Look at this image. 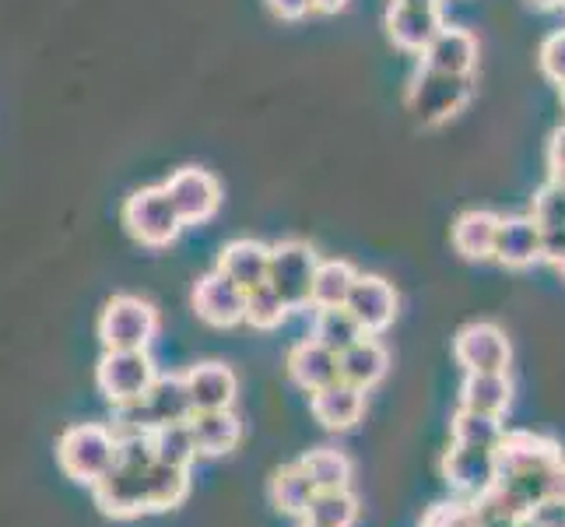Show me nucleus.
I'll return each instance as SVG.
<instances>
[{"label": "nucleus", "instance_id": "nucleus-1", "mask_svg": "<svg viewBox=\"0 0 565 527\" xmlns=\"http://www.w3.org/2000/svg\"><path fill=\"white\" fill-rule=\"evenodd\" d=\"M116 457V436L109 425L99 422H77L64 429L61 443H56V461H61L64 475L77 485H92L99 482Z\"/></svg>", "mask_w": 565, "mask_h": 527}, {"label": "nucleus", "instance_id": "nucleus-2", "mask_svg": "<svg viewBox=\"0 0 565 527\" xmlns=\"http://www.w3.org/2000/svg\"><path fill=\"white\" fill-rule=\"evenodd\" d=\"M471 103V77L418 67L407 88V109L422 127H439Z\"/></svg>", "mask_w": 565, "mask_h": 527}, {"label": "nucleus", "instance_id": "nucleus-3", "mask_svg": "<svg viewBox=\"0 0 565 527\" xmlns=\"http://www.w3.org/2000/svg\"><path fill=\"white\" fill-rule=\"evenodd\" d=\"M124 225L145 246H169L180 240L183 222L172 208L166 187H141L124 201Z\"/></svg>", "mask_w": 565, "mask_h": 527}, {"label": "nucleus", "instance_id": "nucleus-4", "mask_svg": "<svg viewBox=\"0 0 565 527\" xmlns=\"http://www.w3.org/2000/svg\"><path fill=\"white\" fill-rule=\"evenodd\" d=\"M154 377H159V369H154L148 348H106L99 369H95V383L109 404L141 401Z\"/></svg>", "mask_w": 565, "mask_h": 527}, {"label": "nucleus", "instance_id": "nucleus-5", "mask_svg": "<svg viewBox=\"0 0 565 527\" xmlns=\"http://www.w3.org/2000/svg\"><path fill=\"white\" fill-rule=\"evenodd\" d=\"M320 253L302 240H281L270 246L267 285L288 303V309L309 306V288H313Z\"/></svg>", "mask_w": 565, "mask_h": 527}, {"label": "nucleus", "instance_id": "nucleus-6", "mask_svg": "<svg viewBox=\"0 0 565 527\" xmlns=\"http://www.w3.org/2000/svg\"><path fill=\"white\" fill-rule=\"evenodd\" d=\"M159 335V309L141 296H113L103 306L99 338L106 348H151Z\"/></svg>", "mask_w": 565, "mask_h": 527}, {"label": "nucleus", "instance_id": "nucleus-7", "mask_svg": "<svg viewBox=\"0 0 565 527\" xmlns=\"http://www.w3.org/2000/svg\"><path fill=\"white\" fill-rule=\"evenodd\" d=\"M95 506L113 520H134L148 510V467L113 461L109 472L92 485Z\"/></svg>", "mask_w": 565, "mask_h": 527}, {"label": "nucleus", "instance_id": "nucleus-8", "mask_svg": "<svg viewBox=\"0 0 565 527\" xmlns=\"http://www.w3.org/2000/svg\"><path fill=\"white\" fill-rule=\"evenodd\" d=\"M454 356L463 366V373H510L513 345L499 324L478 320L457 330Z\"/></svg>", "mask_w": 565, "mask_h": 527}, {"label": "nucleus", "instance_id": "nucleus-9", "mask_svg": "<svg viewBox=\"0 0 565 527\" xmlns=\"http://www.w3.org/2000/svg\"><path fill=\"white\" fill-rule=\"evenodd\" d=\"M162 187H166L169 201H172V208H177L183 225H201V222L214 219V211H218V204H222L218 180H214L207 169H198V166L177 169Z\"/></svg>", "mask_w": 565, "mask_h": 527}, {"label": "nucleus", "instance_id": "nucleus-10", "mask_svg": "<svg viewBox=\"0 0 565 527\" xmlns=\"http://www.w3.org/2000/svg\"><path fill=\"white\" fill-rule=\"evenodd\" d=\"M397 306H401L397 288L383 275H355L352 292H348V299H344V309L355 317L362 335H369V338L383 335V330L394 324Z\"/></svg>", "mask_w": 565, "mask_h": 527}, {"label": "nucleus", "instance_id": "nucleus-11", "mask_svg": "<svg viewBox=\"0 0 565 527\" xmlns=\"http://www.w3.org/2000/svg\"><path fill=\"white\" fill-rule=\"evenodd\" d=\"M190 303H193V314L207 327H236L243 324V314H246V292L232 278H225L218 267L198 278Z\"/></svg>", "mask_w": 565, "mask_h": 527}, {"label": "nucleus", "instance_id": "nucleus-12", "mask_svg": "<svg viewBox=\"0 0 565 527\" xmlns=\"http://www.w3.org/2000/svg\"><path fill=\"white\" fill-rule=\"evenodd\" d=\"M443 478L467 499L484 496L495 485V454L492 451H475V446H450L443 454Z\"/></svg>", "mask_w": 565, "mask_h": 527}, {"label": "nucleus", "instance_id": "nucleus-13", "mask_svg": "<svg viewBox=\"0 0 565 527\" xmlns=\"http://www.w3.org/2000/svg\"><path fill=\"white\" fill-rule=\"evenodd\" d=\"M193 412H218L232 408L239 394V377L225 362H198L183 373Z\"/></svg>", "mask_w": 565, "mask_h": 527}, {"label": "nucleus", "instance_id": "nucleus-14", "mask_svg": "<svg viewBox=\"0 0 565 527\" xmlns=\"http://www.w3.org/2000/svg\"><path fill=\"white\" fill-rule=\"evenodd\" d=\"M309 412H313V419L327 433H348V429H355L365 415V390L344 380H334L330 387L309 394Z\"/></svg>", "mask_w": 565, "mask_h": 527}, {"label": "nucleus", "instance_id": "nucleus-15", "mask_svg": "<svg viewBox=\"0 0 565 527\" xmlns=\"http://www.w3.org/2000/svg\"><path fill=\"white\" fill-rule=\"evenodd\" d=\"M443 29L439 8L428 4H390L386 11V35L394 39V46L407 50V53H425V46L433 43Z\"/></svg>", "mask_w": 565, "mask_h": 527}, {"label": "nucleus", "instance_id": "nucleus-16", "mask_svg": "<svg viewBox=\"0 0 565 527\" xmlns=\"http://www.w3.org/2000/svg\"><path fill=\"white\" fill-rule=\"evenodd\" d=\"M198 457H225L239 446L243 440V419L232 408H218V412H193L186 419Z\"/></svg>", "mask_w": 565, "mask_h": 527}, {"label": "nucleus", "instance_id": "nucleus-17", "mask_svg": "<svg viewBox=\"0 0 565 527\" xmlns=\"http://www.w3.org/2000/svg\"><path fill=\"white\" fill-rule=\"evenodd\" d=\"M492 261H499L502 267H516V271L541 261V225L531 219V214L499 219Z\"/></svg>", "mask_w": 565, "mask_h": 527}, {"label": "nucleus", "instance_id": "nucleus-18", "mask_svg": "<svg viewBox=\"0 0 565 527\" xmlns=\"http://www.w3.org/2000/svg\"><path fill=\"white\" fill-rule=\"evenodd\" d=\"M475 64H478V39L467 29H446L443 25L439 35L422 53V67H433V71H443V74L471 77Z\"/></svg>", "mask_w": 565, "mask_h": 527}, {"label": "nucleus", "instance_id": "nucleus-19", "mask_svg": "<svg viewBox=\"0 0 565 527\" xmlns=\"http://www.w3.org/2000/svg\"><path fill=\"white\" fill-rule=\"evenodd\" d=\"M288 377L306 394H313V390H323L338 380V356L320 341L306 338L288 351Z\"/></svg>", "mask_w": 565, "mask_h": 527}, {"label": "nucleus", "instance_id": "nucleus-20", "mask_svg": "<svg viewBox=\"0 0 565 527\" xmlns=\"http://www.w3.org/2000/svg\"><path fill=\"white\" fill-rule=\"evenodd\" d=\"M141 412L148 419V429H159L169 422H186L193 415V404L186 394L183 373L154 377V383L145 390V398H141Z\"/></svg>", "mask_w": 565, "mask_h": 527}, {"label": "nucleus", "instance_id": "nucleus-21", "mask_svg": "<svg viewBox=\"0 0 565 527\" xmlns=\"http://www.w3.org/2000/svg\"><path fill=\"white\" fill-rule=\"evenodd\" d=\"M390 369V351L376 338H359L352 348H344L338 356V380L352 383L359 390H373Z\"/></svg>", "mask_w": 565, "mask_h": 527}, {"label": "nucleus", "instance_id": "nucleus-22", "mask_svg": "<svg viewBox=\"0 0 565 527\" xmlns=\"http://www.w3.org/2000/svg\"><path fill=\"white\" fill-rule=\"evenodd\" d=\"M267 264H270V246L257 240H232L218 253V271L236 282L243 292L267 282Z\"/></svg>", "mask_w": 565, "mask_h": 527}, {"label": "nucleus", "instance_id": "nucleus-23", "mask_svg": "<svg viewBox=\"0 0 565 527\" xmlns=\"http://www.w3.org/2000/svg\"><path fill=\"white\" fill-rule=\"evenodd\" d=\"M513 404L510 373H467L460 383V408L484 415H505Z\"/></svg>", "mask_w": 565, "mask_h": 527}, {"label": "nucleus", "instance_id": "nucleus-24", "mask_svg": "<svg viewBox=\"0 0 565 527\" xmlns=\"http://www.w3.org/2000/svg\"><path fill=\"white\" fill-rule=\"evenodd\" d=\"M495 232H499V214L495 211H463L454 222V246L463 261H492L495 250Z\"/></svg>", "mask_w": 565, "mask_h": 527}, {"label": "nucleus", "instance_id": "nucleus-25", "mask_svg": "<svg viewBox=\"0 0 565 527\" xmlns=\"http://www.w3.org/2000/svg\"><path fill=\"white\" fill-rule=\"evenodd\" d=\"M313 482L302 472V464H285L278 467L275 475H270V485H267V496H270V506H275L278 514L285 517H302L309 499H313Z\"/></svg>", "mask_w": 565, "mask_h": 527}, {"label": "nucleus", "instance_id": "nucleus-26", "mask_svg": "<svg viewBox=\"0 0 565 527\" xmlns=\"http://www.w3.org/2000/svg\"><path fill=\"white\" fill-rule=\"evenodd\" d=\"M186 496H190V467L162 464V461L148 464V510L151 514L177 510Z\"/></svg>", "mask_w": 565, "mask_h": 527}, {"label": "nucleus", "instance_id": "nucleus-27", "mask_svg": "<svg viewBox=\"0 0 565 527\" xmlns=\"http://www.w3.org/2000/svg\"><path fill=\"white\" fill-rule=\"evenodd\" d=\"M302 472L313 482V489H352V475H355V464L344 451H334V446H317L309 451L302 461Z\"/></svg>", "mask_w": 565, "mask_h": 527}, {"label": "nucleus", "instance_id": "nucleus-28", "mask_svg": "<svg viewBox=\"0 0 565 527\" xmlns=\"http://www.w3.org/2000/svg\"><path fill=\"white\" fill-rule=\"evenodd\" d=\"M355 275H359V271L348 261H320L317 275H313V288H309V306H313V309H338V306H344Z\"/></svg>", "mask_w": 565, "mask_h": 527}, {"label": "nucleus", "instance_id": "nucleus-29", "mask_svg": "<svg viewBox=\"0 0 565 527\" xmlns=\"http://www.w3.org/2000/svg\"><path fill=\"white\" fill-rule=\"evenodd\" d=\"M302 520L306 524H317V527H355V520H359V499H355L352 489H323V493H313V499H309Z\"/></svg>", "mask_w": 565, "mask_h": 527}, {"label": "nucleus", "instance_id": "nucleus-30", "mask_svg": "<svg viewBox=\"0 0 565 527\" xmlns=\"http://www.w3.org/2000/svg\"><path fill=\"white\" fill-rule=\"evenodd\" d=\"M505 433V425L499 415H484V412H460L454 415V443L457 446H475V451H495L499 440Z\"/></svg>", "mask_w": 565, "mask_h": 527}, {"label": "nucleus", "instance_id": "nucleus-31", "mask_svg": "<svg viewBox=\"0 0 565 527\" xmlns=\"http://www.w3.org/2000/svg\"><path fill=\"white\" fill-rule=\"evenodd\" d=\"M362 335V327L355 324V317L348 314L344 306L338 309H317V320H313V341H320L323 348H330L334 356H341L344 348H352Z\"/></svg>", "mask_w": 565, "mask_h": 527}, {"label": "nucleus", "instance_id": "nucleus-32", "mask_svg": "<svg viewBox=\"0 0 565 527\" xmlns=\"http://www.w3.org/2000/svg\"><path fill=\"white\" fill-rule=\"evenodd\" d=\"M151 454L162 464H177V467H190L198 461V446H193L190 425L186 422H169L151 429Z\"/></svg>", "mask_w": 565, "mask_h": 527}, {"label": "nucleus", "instance_id": "nucleus-33", "mask_svg": "<svg viewBox=\"0 0 565 527\" xmlns=\"http://www.w3.org/2000/svg\"><path fill=\"white\" fill-rule=\"evenodd\" d=\"M288 314H291L288 303H285L267 282L246 292V314H243V324L257 327V330H275V327H281V324L288 320Z\"/></svg>", "mask_w": 565, "mask_h": 527}, {"label": "nucleus", "instance_id": "nucleus-34", "mask_svg": "<svg viewBox=\"0 0 565 527\" xmlns=\"http://www.w3.org/2000/svg\"><path fill=\"white\" fill-rule=\"evenodd\" d=\"M531 219L541 225V229H558L565 225V187L548 180L537 193H534V211Z\"/></svg>", "mask_w": 565, "mask_h": 527}, {"label": "nucleus", "instance_id": "nucleus-35", "mask_svg": "<svg viewBox=\"0 0 565 527\" xmlns=\"http://www.w3.org/2000/svg\"><path fill=\"white\" fill-rule=\"evenodd\" d=\"M418 527H481L471 503H436L428 506Z\"/></svg>", "mask_w": 565, "mask_h": 527}, {"label": "nucleus", "instance_id": "nucleus-36", "mask_svg": "<svg viewBox=\"0 0 565 527\" xmlns=\"http://www.w3.org/2000/svg\"><path fill=\"white\" fill-rule=\"evenodd\" d=\"M541 71L544 77H552L555 85L565 82V32H555L544 39V46H541Z\"/></svg>", "mask_w": 565, "mask_h": 527}, {"label": "nucleus", "instance_id": "nucleus-37", "mask_svg": "<svg viewBox=\"0 0 565 527\" xmlns=\"http://www.w3.org/2000/svg\"><path fill=\"white\" fill-rule=\"evenodd\" d=\"M527 527H565V499L558 496H544L537 499L527 514H523Z\"/></svg>", "mask_w": 565, "mask_h": 527}, {"label": "nucleus", "instance_id": "nucleus-38", "mask_svg": "<svg viewBox=\"0 0 565 527\" xmlns=\"http://www.w3.org/2000/svg\"><path fill=\"white\" fill-rule=\"evenodd\" d=\"M541 261H548L555 267L565 261V225L541 229Z\"/></svg>", "mask_w": 565, "mask_h": 527}, {"label": "nucleus", "instance_id": "nucleus-39", "mask_svg": "<svg viewBox=\"0 0 565 527\" xmlns=\"http://www.w3.org/2000/svg\"><path fill=\"white\" fill-rule=\"evenodd\" d=\"M267 8L278 18H285V22H299V18L313 11V0H267Z\"/></svg>", "mask_w": 565, "mask_h": 527}, {"label": "nucleus", "instance_id": "nucleus-40", "mask_svg": "<svg viewBox=\"0 0 565 527\" xmlns=\"http://www.w3.org/2000/svg\"><path fill=\"white\" fill-rule=\"evenodd\" d=\"M548 169L552 176L565 172V124L552 134V145H548Z\"/></svg>", "mask_w": 565, "mask_h": 527}, {"label": "nucleus", "instance_id": "nucleus-41", "mask_svg": "<svg viewBox=\"0 0 565 527\" xmlns=\"http://www.w3.org/2000/svg\"><path fill=\"white\" fill-rule=\"evenodd\" d=\"M548 496H558V499H565V461L555 467V475H552V489H548Z\"/></svg>", "mask_w": 565, "mask_h": 527}, {"label": "nucleus", "instance_id": "nucleus-42", "mask_svg": "<svg viewBox=\"0 0 565 527\" xmlns=\"http://www.w3.org/2000/svg\"><path fill=\"white\" fill-rule=\"evenodd\" d=\"M344 4H348V0H313V11H320V14H338V11H344Z\"/></svg>", "mask_w": 565, "mask_h": 527}, {"label": "nucleus", "instance_id": "nucleus-43", "mask_svg": "<svg viewBox=\"0 0 565 527\" xmlns=\"http://www.w3.org/2000/svg\"><path fill=\"white\" fill-rule=\"evenodd\" d=\"M534 8H541V11H548V8H562V0H531Z\"/></svg>", "mask_w": 565, "mask_h": 527}, {"label": "nucleus", "instance_id": "nucleus-44", "mask_svg": "<svg viewBox=\"0 0 565 527\" xmlns=\"http://www.w3.org/2000/svg\"><path fill=\"white\" fill-rule=\"evenodd\" d=\"M397 4H428V8H439V0H397Z\"/></svg>", "mask_w": 565, "mask_h": 527}, {"label": "nucleus", "instance_id": "nucleus-45", "mask_svg": "<svg viewBox=\"0 0 565 527\" xmlns=\"http://www.w3.org/2000/svg\"><path fill=\"white\" fill-rule=\"evenodd\" d=\"M558 88H562V106H565V82H562V85H558Z\"/></svg>", "mask_w": 565, "mask_h": 527}, {"label": "nucleus", "instance_id": "nucleus-46", "mask_svg": "<svg viewBox=\"0 0 565 527\" xmlns=\"http://www.w3.org/2000/svg\"><path fill=\"white\" fill-rule=\"evenodd\" d=\"M558 271H562V278H565V261H562V264H558Z\"/></svg>", "mask_w": 565, "mask_h": 527}, {"label": "nucleus", "instance_id": "nucleus-47", "mask_svg": "<svg viewBox=\"0 0 565 527\" xmlns=\"http://www.w3.org/2000/svg\"><path fill=\"white\" fill-rule=\"evenodd\" d=\"M302 527H317V524H306V520H302Z\"/></svg>", "mask_w": 565, "mask_h": 527}, {"label": "nucleus", "instance_id": "nucleus-48", "mask_svg": "<svg viewBox=\"0 0 565 527\" xmlns=\"http://www.w3.org/2000/svg\"><path fill=\"white\" fill-rule=\"evenodd\" d=\"M562 8H565V0H562Z\"/></svg>", "mask_w": 565, "mask_h": 527}, {"label": "nucleus", "instance_id": "nucleus-49", "mask_svg": "<svg viewBox=\"0 0 565 527\" xmlns=\"http://www.w3.org/2000/svg\"><path fill=\"white\" fill-rule=\"evenodd\" d=\"M520 527H527V524H520Z\"/></svg>", "mask_w": 565, "mask_h": 527}]
</instances>
